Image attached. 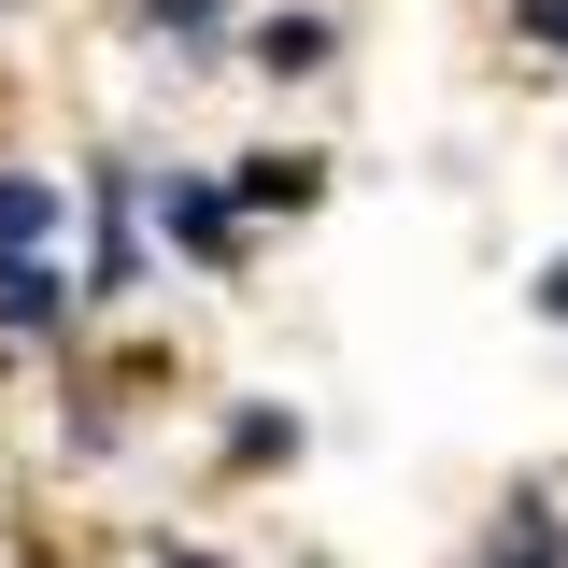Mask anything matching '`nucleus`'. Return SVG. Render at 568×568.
Returning <instances> with one entry per match:
<instances>
[{
    "label": "nucleus",
    "instance_id": "nucleus-1",
    "mask_svg": "<svg viewBox=\"0 0 568 568\" xmlns=\"http://www.w3.org/2000/svg\"><path fill=\"white\" fill-rule=\"evenodd\" d=\"M71 313V284L43 271V242H29V256H0V327H58Z\"/></svg>",
    "mask_w": 568,
    "mask_h": 568
},
{
    "label": "nucleus",
    "instance_id": "nucleus-2",
    "mask_svg": "<svg viewBox=\"0 0 568 568\" xmlns=\"http://www.w3.org/2000/svg\"><path fill=\"white\" fill-rule=\"evenodd\" d=\"M156 213H171L185 256H227V200H213V185H156Z\"/></svg>",
    "mask_w": 568,
    "mask_h": 568
},
{
    "label": "nucleus",
    "instance_id": "nucleus-3",
    "mask_svg": "<svg viewBox=\"0 0 568 568\" xmlns=\"http://www.w3.org/2000/svg\"><path fill=\"white\" fill-rule=\"evenodd\" d=\"M242 200H256V213H298V200H313V156H242Z\"/></svg>",
    "mask_w": 568,
    "mask_h": 568
},
{
    "label": "nucleus",
    "instance_id": "nucleus-4",
    "mask_svg": "<svg viewBox=\"0 0 568 568\" xmlns=\"http://www.w3.org/2000/svg\"><path fill=\"white\" fill-rule=\"evenodd\" d=\"M327 58V29H313V14H271V29H256V71H313Z\"/></svg>",
    "mask_w": 568,
    "mask_h": 568
},
{
    "label": "nucleus",
    "instance_id": "nucleus-5",
    "mask_svg": "<svg viewBox=\"0 0 568 568\" xmlns=\"http://www.w3.org/2000/svg\"><path fill=\"white\" fill-rule=\"evenodd\" d=\"M511 29H526L540 58H568V0H511Z\"/></svg>",
    "mask_w": 568,
    "mask_h": 568
},
{
    "label": "nucleus",
    "instance_id": "nucleus-6",
    "mask_svg": "<svg viewBox=\"0 0 568 568\" xmlns=\"http://www.w3.org/2000/svg\"><path fill=\"white\" fill-rule=\"evenodd\" d=\"M156 14H171V29H213V0H156Z\"/></svg>",
    "mask_w": 568,
    "mask_h": 568
},
{
    "label": "nucleus",
    "instance_id": "nucleus-7",
    "mask_svg": "<svg viewBox=\"0 0 568 568\" xmlns=\"http://www.w3.org/2000/svg\"><path fill=\"white\" fill-rule=\"evenodd\" d=\"M555 313H568V271H555Z\"/></svg>",
    "mask_w": 568,
    "mask_h": 568
},
{
    "label": "nucleus",
    "instance_id": "nucleus-8",
    "mask_svg": "<svg viewBox=\"0 0 568 568\" xmlns=\"http://www.w3.org/2000/svg\"><path fill=\"white\" fill-rule=\"evenodd\" d=\"M171 568H213V555H171Z\"/></svg>",
    "mask_w": 568,
    "mask_h": 568
}]
</instances>
